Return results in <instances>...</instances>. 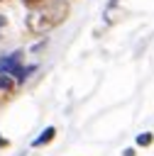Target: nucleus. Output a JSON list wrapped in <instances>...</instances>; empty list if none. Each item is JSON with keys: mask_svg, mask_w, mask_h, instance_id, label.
Listing matches in <instances>:
<instances>
[{"mask_svg": "<svg viewBox=\"0 0 154 156\" xmlns=\"http://www.w3.org/2000/svg\"><path fill=\"white\" fill-rule=\"evenodd\" d=\"M54 136H56V129H54V127H46V129H44V134H39V136L32 141V146H44V144H49Z\"/></svg>", "mask_w": 154, "mask_h": 156, "instance_id": "7ed1b4c3", "label": "nucleus"}, {"mask_svg": "<svg viewBox=\"0 0 154 156\" xmlns=\"http://www.w3.org/2000/svg\"><path fill=\"white\" fill-rule=\"evenodd\" d=\"M32 71H34L32 66H29V68H24V66H22V51H12V54H7V56H2V58H0V73L12 76V78H17L20 83H22Z\"/></svg>", "mask_w": 154, "mask_h": 156, "instance_id": "f03ea898", "label": "nucleus"}, {"mask_svg": "<svg viewBox=\"0 0 154 156\" xmlns=\"http://www.w3.org/2000/svg\"><path fill=\"white\" fill-rule=\"evenodd\" d=\"M68 12H71V7L66 0H51L27 15V29L32 34H46L54 27H59L68 17Z\"/></svg>", "mask_w": 154, "mask_h": 156, "instance_id": "f257e3e1", "label": "nucleus"}, {"mask_svg": "<svg viewBox=\"0 0 154 156\" xmlns=\"http://www.w3.org/2000/svg\"><path fill=\"white\" fill-rule=\"evenodd\" d=\"M12 88H15L12 78H10V76H5V73H0V90H12Z\"/></svg>", "mask_w": 154, "mask_h": 156, "instance_id": "20e7f679", "label": "nucleus"}, {"mask_svg": "<svg viewBox=\"0 0 154 156\" xmlns=\"http://www.w3.org/2000/svg\"><path fill=\"white\" fill-rule=\"evenodd\" d=\"M37 2H42V0H24V5H37Z\"/></svg>", "mask_w": 154, "mask_h": 156, "instance_id": "0eeeda50", "label": "nucleus"}, {"mask_svg": "<svg viewBox=\"0 0 154 156\" xmlns=\"http://www.w3.org/2000/svg\"><path fill=\"white\" fill-rule=\"evenodd\" d=\"M0 146H7V141H5V139H0Z\"/></svg>", "mask_w": 154, "mask_h": 156, "instance_id": "6e6552de", "label": "nucleus"}, {"mask_svg": "<svg viewBox=\"0 0 154 156\" xmlns=\"http://www.w3.org/2000/svg\"><path fill=\"white\" fill-rule=\"evenodd\" d=\"M152 141H154L152 134H139V136H137V144H139V146H149Z\"/></svg>", "mask_w": 154, "mask_h": 156, "instance_id": "39448f33", "label": "nucleus"}, {"mask_svg": "<svg viewBox=\"0 0 154 156\" xmlns=\"http://www.w3.org/2000/svg\"><path fill=\"white\" fill-rule=\"evenodd\" d=\"M5 24H7V20H5V15H0V34H2V29H5Z\"/></svg>", "mask_w": 154, "mask_h": 156, "instance_id": "423d86ee", "label": "nucleus"}]
</instances>
